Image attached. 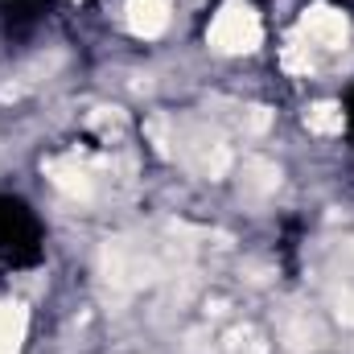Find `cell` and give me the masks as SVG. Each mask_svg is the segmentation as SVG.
<instances>
[{
  "label": "cell",
  "mask_w": 354,
  "mask_h": 354,
  "mask_svg": "<svg viewBox=\"0 0 354 354\" xmlns=\"http://www.w3.org/2000/svg\"><path fill=\"white\" fill-rule=\"evenodd\" d=\"M210 46L218 54H252L260 46V17L252 4L231 0L223 4V12L210 21Z\"/></svg>",
  "instance_id": "1"
},
{
  "label": "cell",
  "mask_w": 354,
  "mask_h": 354,
  "mask_svg": "<svg viewBox=\"0 0 354 354\" xmlns=\"http://www.w3.org/2000/svg\"><path fill=\"white\" fill-rule=\"evenodd\" d=\"M305 33L322 46V50H338V46H346V17L342 12H334V8H309L305 12Z\"/></svg>",
  "instance_id": "2"
},
{
  "label": "cell",
  "mask_w": 354,
  "mask_h": 354,
  "mask_svg": "<svg viewBox=\"0 0 354 354\" xmlns=\"http://www.w3.org/2000/svg\"><path fill=\"white\" fill-rule=\"evenodd\" d=\"M128 25L140 37H157L169 25V0H128Z\"/></svg>",
  "instance_id": "3"
},
{
  "label": "cell",
  "mask_w": 354,
  "mask_h": 354,
  "mask_svg": "<svg viewBox=\"0 0 354 354\" xmlns=\"http://www.w3.org/2000/svg\"><path fill=\"white\" fill-rule=\"evenodd\" d=\"M276 189H280V165H272L264 157H252V161L243 165V194L268 198V194H276Z\"/></svg>",
  "instance_id": "4"
},
{
  "label": "cell",
  "mask_w": 354,
  "mask_h": 354,
  "mask_svg": "<svg viewBox=\"0 0 354 354\" xmlns=\"http://www.w3.org/2000/svg\"><path fill=\"white\" fill-rule=\"evenodd\" d=\"M284 342H288L292 351H317L326 338H322V326H317L313 317L297 313V317H288V322H284Z\"/></svg>",
  "instance_id": "5"
},
{
  "label": "cell",
  "mask_w": 354,
  "mask_h": 354,
  "mask_svg": "<svg viewBox=\"0 0 354 354\" xmlns=\"http://www.w3.org/2000/svg\"><path fill=\"white\" fill-rule=\"evenodd\" d=\"M25 330V313L17 305H0V354H17Z\"/></svg>",
  "instance_id": "6"
},
{
  "label": "cell",
  "mask_w": 354,
  "mask_h": 354,
  "mask_svg": "<svg viewBox=\"0 0 354 354\" xmlns=\"http://www.w3.org/2000/svg\"><path fill=\"white\" fill-rule=\"evenodd\" d=\"M305 124H309L313 132H342V111H338L334 103H313V107L305 111Z\"/></svg>",
  "instance_id": "7"
},
{
  "label": "cell",
  "mask_w": 354,
  "mask_h": 354,
  "mask_svg": "<svg viewBox=\"0 0 354 354\" xmlns=\"http://www.w3.org/2000/svg\"><path fill=\"white\" fill-rule=\"evenodd\" d=\"M334 313H338L346 326H354V280H346V284L334 292Z\"/></svg>",
  "instance_id": "8"
}]
</instances>
